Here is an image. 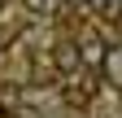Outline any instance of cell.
<instances>
[{
	"label": "cell",
	"mask_w": 122,
	"mask_h": 118,
	"mask_svg": "<svg viewBox=\"0 0 122 118\" xmlns=\"http://www.w3.org/2000/svg\"><path fill=\"white\" fill-rule=\"evenodd\" d=\"M83 57H87V61H100V57H105V53L96 48V39H87V48H83Z\"/></svg>",
	"instance_id": "cell-3"
},
{
	"label": "cell",
	"mask_w": 122,
	"mask_h": 118,
	"mask_svg": "<svg viewBox=\"0 0 122 118\" xmlns=\"http://www.w3.org/2000/svg\"><path fill=\"white\" fill-rule=\"evenodd\" d=\"M87 5L96 13H105V18H118V13H122V0H87Z\"/></svg>",
	"instance_id": "cell-2"
},
{
	"label": "cell",
	"mask_w": 122,
	"mask_h": 118,
	"mask_svg": "<svg viewBox=\"0 0 122 118\" xmlns=\"http://www.w3.org/2000/svg\"><path fill=\"white\" fill-rule=\"evenodd\" d=\"M74 5H87V0H74Z\"/></svg>",
	"instance_id": "cell-4"
},
{
	"label": "cell",
	"mask_w": 122,
	"mask_h": 118,
	"mask_svg": "<svg viewBox=\"0 0 122 118\" xmlns=\"http://www.w3.org/2000/svg\"><path fill=\"white\" fill-rule=\"evenodd\" d=\"M100 66H105V75H109V83L122 87V48H109V53L100 57Z\"/></svg>",
	"instance_id": "cell-1"
}]
</instances>
